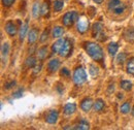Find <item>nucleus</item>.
I'll return each instance as SVG.
<instances>
[{
    "label": "nucleus",
    "mask_w": 134,
    "mask_h": 130,
    "mask_svg": "<svg viewBox=\"0 0 134 130\" xmlns=\"http://www.w3.org/2000/svg\"><path fill=\"white\" fill-rule=\"evenodd\" d=\"M126 59H127V56H126V54L125 53H121V54H119L117 57V63L118 64H123L125 61H126Z\"/></svg>",
    "instance_id": "c85d7f7f"
},
{
    "label": "nucleus",
    "mask_w": 134,
    "mask_h": 130,
    "mask_svg": "<svg viewBox=\"0 0 134 130\" xmlns=\"http://www.w3.org/2000/svg\"><path fill=\"white\" fill-rule=\"evenodd\" d=\"M90 73L92 74V77H96L98 74V68L95 65H90Z\"/></svg>",
    "instance_id": "c756f323"
},
{
    "label": "nucleus",
    "mask_w": 134,
    "mask_h": 130,
    "mask_svg": "<svg viewBox=\"0 0 134 130\" xmlns=\"http://www.w3.org/2000/svg\"><path fill=\"white\" fill-rule=\"evenodd\" d=\"M108 9L114 13L115 15H121L125 12L126 5L121 0H109L108 2Z\"/></svg>",
    "instance_id": "7ed1b4c3"
},
{
    "label": "nucleus",
    "mask_w": 134,
    "mask_h": 130,
    "mask_svg": "<svg viewBox=\"0 0 134 130\" xmlns=\"http://www.w3.org/2000/svg\"><path fill=\"white\" fill-rule=\"evenodd\" d=\"M93 105H94V102H93L92 98H85L84 100L82 101V103H81V109L87 113L93 107Z\"/></svg>",
    "instance_id": "9d476101"
},
{
    "label": "nucleus",
    "mask_w": 134,
    "mask_h": 130,
    "mask_svg": "<svg viewBox=\"0 0 134 130\" xmlns=\"http://www.w3.org/2000/svg\"><path fill=\"white\" fill-rule=\"evenodd\" d=\"M49 12H50V5H49V3L48 2L42 3V5H41V16L47 17L49 15Z\"/></svg>",
    "instance_id": "bb28decb"
},
{
    "label": "nucleus",
    "mask_w": 134,
    "mask_h": 130,
    "mask_svg": "<svg viewBox=\"0 0 134 130\" xmlns=\"http://www.w3.org/2000/svg\"><path fill=\"white\" fill-rule=\"evenodd\" d=\"M104 106H105V104H104V101L102 99H97L94 102V105H93V107L96 112H101L104 109Z\"/></svg>",
    "instance_id": "4be33fe9"
},
{
    "label": "nucleus",
    "mask_w": 134,
    "mask_h": 130,
    "mask_svg": "<svg viewBox=\"0 0 134 130\" xmlns=\"http://www.w3.org/2000/svg\"><path fill=\"white\" fill-rule=\"evenodd\" d=\"M76 28H77V31L80 33H82V34L88 30V28H89V21L87 20L86 17H81V18L77 20Z\"/></svg>",
    "instance_id": "423d86ee"
},
{
    "label": "nucleus",
    "mask_w": 134,
    "mask_h": 130,
    "mask_svg": "<svg viewBox=\"0 0 134 130\" xmlns=\"http://www.w3.org/2000/svg\"><path fill=\"white\" fill-rule=\"evenodd\" d=\"M59 67H60V61L58 59H52L48 64V69H49L50 72L57 71L59 69Z\"/></svg>",
    "instance_id": "ddd939ff"
},
{
    "label": "nucleus",
    "mask_w": 134,
    "mask_h": 130,
    "mask_svg": "<svg viewBox=\"0 0 134 130\" xmlns=\"http://www.w3.org/2000/svg\"><path fill=\"white\" fill-rule=\"evenodd\" d=\"M103 28H104V26H103V24L100 23V22H97V23H95L94 25H93V35H94V37H99V35H103Z\"/></svg>",
    "instance_id": "9b49d317"
},
{
    "label": "nucleus",
    "mask_w": 134,
    "mask_h": 130,
    "mask_svg": "<svg viewBox=\"0 0 134 130\" xmlns=\"http://www.w3.org/2000/svg\"><path fill=\"white\" fill-rule=\"evenodd\" d=\"M61 75H63V77H69L70 75V72H69V70L67 68H63L61 70Z\"/></svg>",
    "instance_id": "f704fd0d"
},
{
    "label": "nucleus",
    "mask_w": 134,
    "mask_h": 130,
    "mask_svg": "<svg viewBox=\"0 0 134 130\" xmlns=\"http://www.w3.org/2000/svg\"><path fill=\"white\" fill-rule=\"evenodd\" d=\"M121 88L125 91H130L132 89V83L130 81H122L121 82Z\"/></svg>",
    "instance_id": "cd10ccee"
},
{
    "label": "nucleus",
    "mask_w": 134,
    "mask_h": 130,
    "mask_svg": "<svg viewBox=\"0 0 134 130\" xmlns=\"http://www.w3.org/2000/svg\"><path fill=\"white\" fill-rule=\"evenodd\" d=\"M23 92H24V90H23L22 88H20L19 90H17L16 92H14V93H13V97H14V98L22 97V95H23Z\"/></svg>",
    "instance_id": "7c9ffc66"
},
{
    "label": "nucleus",
    "mask_w": 134,
    "mask_h": 130,
    "mask_svg": "<svg viewBox=\"0 0 134 130\" xmlns=\"http://www.w3.org/2000/svg\"><path fill=\"white\" fill-rule=\"evenodd\" d=\"M36 58L34 57V56H30V57H28L27 59H26V61H25V64L26 66L28 67V68H34L35 66H36Z\"/></svg>",
    "instance_id": "5701e85b"
},
{
    "label": "nucleus",
    "mask_w": 134,
    "mask_h": 130,
    "mask_svg": "<svg viewBox=\"0 0 134 130\" xmlns=\"http://www.w3.org/2000/svg\"><path fill=\"white\" fill-rule=\"evenodd\" d=\"M58 118H59V114L56 110H52L50 111L48 114L46 115V122L49 123V124H56L57 121H58Z\"/></svg>",
    "instance_id": "0eeeda50"
},
{
    "label": "nucleus",
    "mask_w": 134,
    "mask_h": 130,
    "mask_svg": "<svg viewBox=\"0 0 134 130\" xmlns=\"http://www.w3.org/2000/svg\"><path fill=\"white\" fill-rule=\"evenodd\" d=\"M124 38L128 41V42H131L134 44V27H130V28H127L124 32Z\"/></svg>",
    "instance_id": "f8f14e48"
},
{
    "label": "nucleus",
    "mask_w": 134,
    "mask_h": 130,
    "mask_svg": "<svg viewBox=\"0 0 134 130\" xmlns=\"http://www.w3.org/2000/svg\"><path fill=\"white\" fill-rule=\"evenodd\" d=\"M76 111V105L74 103H67L64 106V114L65 115H72Z\"/></svg>",
    "instance_id": "dca6fc26"
},
{
    "label": "nucleus",
    "mask_w": 134,
    "mask_h": 130,
    "mask_svg": "<svg viewBox=\"0 0 134 130\" xmlns=\"http://www.w3.org/2000/svg\"><path fill=\"white\" fill-rule=\"evenodd\" d=\"M39 15H41V7L38 2H35L32 6V16L34 18H38Z\"/></svg>",
    "instance_id": "6ab92c4d"
},
{
    "label": "nucleus",
    "mask_w": 134,
    "mask_h": 130,
    "mask_svg": "<svg viewBox=\"0 0 134 130\" xmlns=\"http://www.w3.org/2000/svg\"><path fill=\"white\" fill-rule=\"evenodd\" d=\"M48 35H49V30H48V29H46V30L43 31V33L41 34V37H40V41H41V42H44V41L48 39Z\"/></svg>",
    "instance_id": "72a5a7b5"
},
{
    "label": "nucleus",
    "mask_w": 134,
    "mask_h": 130,
    "mask_svg": "<svg viewBox=\"0 0 134 130\" xmlns=\"http://www.w3.org/2000/svg\"><path fill=\"white\" fill-rule=\"evenodd\" d=\"M41 70V65L39 64V65H36L35 67H34V69H33V73L34 74H37L39 71Z\"/></svg>",
    "instance_id": "c9c22d12"
},
{
    "label": "nucleus",
    "mask_w": 134,
    "mask_h": 130,
    "mask_svg": "<svg viewBox=\"0 0 134 130\" xmlns=\"http://www.w3.org/2000/svg\"><path fill=\"white\" fill-rule=\"evenodd\" d=\"M72 129H75V130H88L90 129V125H89V123L86 121V120H82L81 121V123H79V124H76V125H74L73 127H72Z\"/></svg>",
    "instance_id": "a211bd4d"
},
{
    "label": "nucleus",
    "mask_w": 134,
    "mask_h": 130,
    "mask_svg": "<svg viewBox=\"0 0 134 130\" xmlns=\"http://www.w3.org/2000/svg\"><path fill=\"white\" fill-rule=\"evenodd\" d=\"M64 7V2L62 0H55L54 1V10L55 12H60Z\"/></svg>",
    "instance_id": "a878e982"
},
{
    "label": "nucleus",
    "mask_w": 134,
    "mask_h": 130,
    "mask_svg": "<svg viewBox=\"0 0 134 130\" xmlns=\"http://www.w3.org/2000/svg\"><path fill=\"white\" fill-rule=\"evenodd\" d=\"M93 1H94V2H96L97 4H101V3L103 2V0H93Z\"/></svg>",
    "instance_id": "e433bc0d"
},
{
    "label": "nucleus",
    "mask_w": 134,
    "mask_h": 130,
    "mask_svg": "<svg viewBox=\"0 0 134 130\" xmlns=\"http://www.w3.org/2000/svg\"><path fill=\"white\" fill-rule=\"evenodd\" d=\"M85 49L86 52L88 53V55L95 61H98L101 62L104 58V55H103V51L99 45L95 44V42H87L85 45Z\"/></svg>",
    "instance_id": "f03ea898"
},
{
    "label": "nucleus",
    "mask_w": 134,
    "mask_h": 130,
    "mask_svg": "<svg viewBox=\"0 0 134 130\" xmlns=\"http://www.w3.org/2000/svg\"><path fill=\"white\" fill-rule=\"evenodd\" d=\"M131 114H132V116L134 117V106H133V109L131 110Z\"/></svg>",
    "instance_id": "4c0bfd02"
},
{
    "label": "nucleus",
    "mask_w": 134,
    "mask_h": 130,
    "mask_svg": "<svg viewBox=\"0 0 134 130\" xmlns=\"http://www.w3.org/2000/svg\"><path fill=\"white\" fill-rule=\"evenodd\" d=\"M77 20H79V15L76 12H68L62 18V22L65 27H71L74 24V22Z\"/></svg>",
    "instance_id": "39448f33"
},
{
    "label": "nucleus",
    "mask_w": 134,
    "mask_h": 130,
    "mask_svg": "<svg viewBox=\"0 0 134 130\" xmlns=\"http://www.w3.org/2000/svg\"><path fill=\"white\" fill-rule=\"evenodd\" d=\"M118 50H119V46H118L116 42H110L107 47V51L109 53L110 56H115L117 54Z\"/></svg>",
    "instance_id": "412c9836"
},
{
    "label": "nucleus",
    "mask_w": 134,
    "mask_h": 130,
    "mask_svg": "<svg viewBox=\"0 0 134 130\" xmlns=\"http://www.w3.org/2000/svg\"><path fill=\"white\" fill-rule=\"evenodd\" d=\"M127 72L134 77V58L129 59V61L127 63Z\"/></svg>",
    "instance_id": "393cba45"
},
{
    "label": "nucleus",
    "mask_w": 134,
    "mask_h": 130,
    "mask_svg": "<svg viewBox=\"0 0 134 130\" xmlns=\"http://www.w3.org/2000/svg\"><path fill=\"white\" fill-rule=\"evenodd\" d=\"M16 86V81H12L9 82V83H6L5 85H4V89L5 90H9V89H12L13 87H15Z\"/></svg>",
    "instance_id": "2f4dec72"
},
{
    "label": "nucleus",
    "mask_w": 134,
    "mask_h": 130,
    "mask_svg": "<svg viewBox=\"0 0 134 130\" xmlns=\"http://www.w3.org/2000/svg\"><path fill=\"white\" fill-rule=\"evenodd\" d=\"M37 38H38V31H37V29H31L29 32H28V42L30 44V45H33L34 42L37 40Z\"/></svg>",
    "instance_id": "4468645a"
},
{
    "label": "nucleus",
    "mask_w": 134,
    "mask_h": 130,
    "mask_svg": "<svg viewBox=\"0 0 134 130\" xmlns=\"http://www.w3.org/2000/svg\"><path fill=\"white\" fill-rule=\"evenodd\" d=\"M5 31L9 36H15L18 33V28L16 26V24L14 22H12V21H8L5 24Z\"/></svg>",
    "instance_id": "6e6552de"
},
{
    "label": "nucleus",
    "mask_w": 134,
    "mask_h": 130,
    "mask_svg": "<svg viewBox=\"0 0 134 130\" xmlns=\"http://www.w3.org/2000/svg\"><path fill=\"white\" fill-rule=\"evenodd\" d=\"M2 1V4L5 6V7H9V6H12L13 4H14V2L16 1V0H1Z\"/></svg>",
    "instance_id": "473e14b6"
},
{
    "label": "nucleus",
    "mask_w": 134,
    "mask_h": 130,
    "mask_svg": "<svg viewBox=\"0 0 134 130\" xmlns=\"http://www.w3.org/2000/svg\"><path fill=\"white\" fill-rule=\"evenodd\" d=\"M28 28H29V27H28V23H27V22L21 26L20 31H19V37H20V40H21V41H23L24 38L26 37V35H27V33H28Z\"/></svg>",
    "instance_id": "2eb2a0df"
},
{
    "label": "nucleus",
    "mask_w": 134,
    "mask_h": 130,
    "mask_svg": "<svg viewBox=\"0 0 134 130\" xmlns=\"http://www.w3.org/2000/svg\"><path fill=\"white\" fill-rule=\"evenodd\" d=\"M8 54H9V45H8V42H4L1 46V60H2L3 64L6 63Z\"/></svg>",
    "instance_id": "1a4fd4ad"
},
{
    "label": "nucleus",
    "mask_w": 134,
    "mask_h": 130,
    "mask_svg": "<svg viewBox=\"0 0 134 130\" xmlns=\"http://www.w3.org/2000/svg\"><path fill=\"white\" fill-rule=\"evenodd\" d=\"M47 56H48V48L47 47H42L37 51V57L39 60H44Z\"/></svg>",
    "instance_id": "aec40b11"
},
{
    "label": "nucleus",
    "mask_w": 134,
    "mask_h": 130,
    "mask_svg": "<svg viewBox=\"0 0 134 130\" xmlns=\"http://www.w3.org/2000/svg\"><path fill=\"white\" fill-rule=\"evenodd\" d=\"M120 111H121V113L122 114H128L130 111H131V105H130V102H124L122 105H121V107H120Z\"/></svg>",
    "instance_id": "b1692460"
},
{
    "label": "nucleus",
    "mask_w": 134,
    "mask_h": 130,
    "mask_svg": "<svg viewBox=\"0 0 134 130\" xmlns=\"http://www.w3.org/2000/svg\"><path fill=\"white\" fill-rule=\"evenodd\" d=\"M64 34V29L60 26H56L53 28V31H52V35L54 38H60L62 35Z\"/></svg>",
    "instance_id": "f3484780"
},
{
    "label": "nucleus",
    "mask_w": 134,
    "mask_h": 130,
    "mask_svg": "<svg viewBox=\"0 0 134 130\" xmlns=\"http://www.w3.org/2000/svg\"><path fill=\"white\" fill-rule=\"evenodd\" d=\"M52 50L54 53L59 54L61 57H68L72 51V44L68 38H59L53 44Z\"/></svg>",
    "instance_id": "f257e3e1"
},
{
    "label": "nucleus",
    "mask_w": 134,
    "mask_h": 130,
    "mask_svg": "<svg viewBox=\"0 0 134 130\" xmlns=\"http://www.w3.org/2000/svg\"><path fill=\"white\" fill-rule=\"evenodd\" d=\"M86 81H87V73L85 71L84 67L80 66L73 72V82L75 85L80 86V85H83L84 83H86Z\"/></svg>",
    "instance_id": "20e7f679"
}]
</instances>
